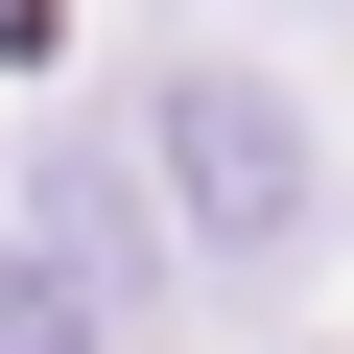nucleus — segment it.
Instances as JSON below:
<instances>
[{"instance_id": "nucleus-1", "label": "nucleus", "mask_w": 354, "mask_h": 354, "mask_svg": "<svg viewBox=\"0 0 354 354\" xmlns=\"http://www.w3.org/2000/svg\"><path fill=\"white\" fill-rule=\"evenodd\" d=\"M165 189H189L213 260H283V236H307V118H283V71H236V48L165 71Z\"/></svg>"}, {"instance_id": "nucleus-2", "label": "nucleus", "mask_w": 354, "mask_h": 354, "mask_svg": "<svg viewBox=\"0 0 354 354\" xmlns=\"http://www.w3.org/2000/svg\"><path fill=\"white\" fill-rule=\"evenodd\" d=\"M0 354H118V283L71 236H0Z\"/></svg>"}]
</instances>
